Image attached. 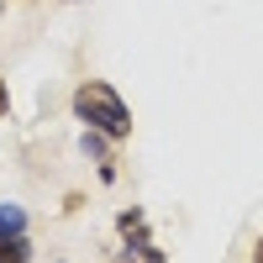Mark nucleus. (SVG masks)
Listing matches in <instances>:
<instances>
[{
    "label": "nucleus",
    "instance_id": "nucleus-2",
    "mask_svg": "<svg viewBox=\"0 0 263 263\" xmlns=\"http://www.w3.org/2000/svg\"><path fill=\"white\" fill-rule=\"evenodd\" d=\"M11 237H27V211L21 205H0V242H11Z\"/></svg>",
    "mask_w": 263,
    "mask_h": 263
},
{
    "label": "nucleus",
    "instance_id": "nucleus-4",
    "mask_svg": "<svg viewBox=\"0 0 263 263\" xmlns=\"http://www.w3.org/2000/svg\"><path fill=\"white\" fill-rule=\"evenodd\" d=\"M11 111V95H6V84H0V116H6Z\"/></svg>",
    "mask_w": 263,
    "mask_h": 263
},
{
    "label": "nucleus",
    "instance_id": "nucleus-1",
    "mask_svg": "<svg viewBox=\"0 0 263 263\" xmlns=\"http://www.w3.org/2000/svg\"><path fill=\"white\" fill-rule=\"evenodd\" d=\"M74 116L90 132H100V137H126V132H132V111L121 105V95L105 79H90V84L74 90Z\"/></svg>",
    "mask_w": 263,
    "mask_h": 263
},
{
    "label": "nucleus",
    "instance_id": "nucleus-3",
    "mask_svg": "<svg viewBox=\"0 0 263 263\" xmlns=\"http://www.w3.org/2000/svg\"><path fill=\"white\" fill-rule=\"evenodd\" d=\"M0 263H32L27 237H11V242H0Z\"/></svg>",
    "mask_w": 263,
    "mask_h": 263
}]
</instances>
